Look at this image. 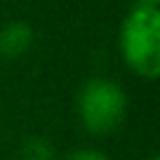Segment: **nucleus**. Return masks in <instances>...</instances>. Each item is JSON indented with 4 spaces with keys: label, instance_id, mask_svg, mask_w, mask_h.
<instances>
[{
    "label": "nucleus",
    "instance_id": "1",
    "mask_svg": "<svg viewBox=\"0 0 160 160\" xmlns=\"http://www.w3.org/2000/svg\"><path fill=\"white\" fill-rule=\"evenodd\" d=\"M120 47L127 64L139 75L160 73V12L153 5H137L122 21Z\"/></svg>",
    "mask_w": 160,
    "mask_h": 160
},
{
    "label": "nucleus",
    "instance_id": "2",
    "mask_svg": "<svg viewBox=\"0 0 160 160\" xmlns=\"http://www.w3.org/2000/svg\"><path fill=\"white\" fill-rule=\"evenodd\" d=\"M127 99L113 80L94 78L90 80L78 99L80 118L85 127L94 134H108L122 122L125 118Z\"/></svg>",
    "mask_w": 160,
    "mask_h": 160
},
{
    "label": "nucleus",
    "instance_id": "3",
    "mask_svg": "<svg viewBox=\"0 0 160 160\" xmlns=\"http://www.w3.org/2000/svg\"><path fill=\"white\" fill-rule=\"evenodd\" d=\"M33 42V31L26 21H12L0 28V54L5 59L21 57Z\"/></svg>",
    "mask_w": 160,
    "mask_h": 160
},
{
    "label": "nucleus",
    "instance_id": "4",
    "mask_svg": "<svg viewBox=\"0 0 160 160\" xmlns=\"http://www.w3.org/2000/svg\"><path fill=\"white\" fill-rule=\"evenodd\" d=\"M19 160H54V151L45 139H28L21 148Z\"/></svg>",
    "mask_w": 160,
    "mask_h": 160
},
{
    "label": "nucleus",
    "instance_id": "5",
    "mask_svg": "<svg viewBox=\"0 0 160 160\" xmlns=\"http://www.w3.org/2000/svg\"><path fill=\"white\" fill-rule=\"evenodd\" d=\"M68 160H108V158H106L104 153H99V151H87V148H82V151H75Z\"/></svg>",
    "mask_w": 160,
    "mask_h": 160
},
{
    "label": "nucleus",
    "instance_id": "6",
    "mask_svg": "<svg viewBox=\"0 0 160 160\" xmlns=\"http://www.w3.org/2000/svg\"><path fill=\"white\" fill-rule=\"evenodd\" d=\"M139 5H158V0H139Z\"/></svg>",
    "mask_w": 160,
    "mask_h": 160
},
{
    "label": "nucleus",
    "instance_id": "7",
    "mask_svg": "<svg viewBox=\"0 0 160 160\" xmlns=\"http://www.w3.org/2000/svg\"><path fill=\"white\" fill-rule=\"evenodd\" d=\"M151 160H155V158H151Z\"/></svg>",
    "mask_w": 160,
    "mask_h": 160
}]
</instances>
